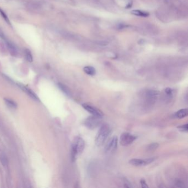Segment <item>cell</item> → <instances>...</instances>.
<instances>
[{"mask_svg": "<svg viewBox=\"0 0 188 188\" xmlns=\"http://www.w3.org/2000/svg\"><path fill=\"white\" fill-rule=\"evenodd\" d=\"M1 34H0V37H1Z\"/></svg>", "mask_w": 188, "mask_h": 188, "instance_id": "cell-26", "label": "cell"}, {"mask_svg": "<svg viewBox=\"0 0 188 188\" xmlns=\"http://www.w3.org/2000/svg\"><path fill=\"white\" fill-rule=\"evenodd\" d=\"M7 50L10 52V54L13 56H16L17 54V50L16 46L8 40H5Z\"/></svg>", "mask_w": 188, "mask_h": 188, "instance_id": "cell-9", "label": "cell"}, {"mask_svg": "<svg viewBox=\"0 0 188 188\" xmlns=\"http://www.w3.org/2000/svg\"><path fill=\"white\" fill-rule=\"evenodd\" d=\"M0 15L2 16V17L6 22L7 23H8L9 25H11V22H10V19L8 18V16H7L6 13L1 8H0Z\"/></svg>", "mask_w": 188, "mask_h": 188, "instance_id": "cell-18", "label": "cell"}, {"mask_svg": "<svg viewBox=\"0 0 188 188\" xmlns=\"http://www.w3.org/2000/svg\"><path fill=\"white\" fill-rule=\"evenodd\" d=\"M82 107L87 112H89L92 115L97 116L99 117H102L103 116V113L98 109L93 107L92 105H90L88 104H83Z\"/></svg>", "mask_w": 188, "mask_h": 188, "instance_id": "cell-7", "label": "cell"}, {"mask_svg": "<svg viewBox=\"0 0 188 188\" xmlns=\"http://www.w3.org/2000/svg\"><path fill=\"white\" fill-rule=\"evenodd\" d=\"M83 71L85 73L90 76H94L96 75V69L93 66H85L83 68Z\"/></svg>", "mask_w": 188, "mask_h": 188, "instance_id": "cell-14", "label": "cell"}, {"mask_svg": "<svg viewBox=\"0 0 188 188\" xmlns=\"http://www.w3.org/2000/svg\"><path fill=\"white\" fill-rule=\"evenodd\" d=\"M141 185V187L142 188H147L148 187V186L146 182L145 181V180L144 179H142L140 180Z\"/></svg>", "mask_w": 188, "mask_h": 188, "instance_id": "cell-23", "label": "cell"}, {"mask_svg": "<svg viewBox=\"0 0 188 188\" xmlns=\"http://www.w3.org/2000/svg\"><path fill=\"white\" fill-rule=\"evenodd\" d=\"M102 121V117L93 115L85 119L84 125L86 128L93 130L99 126Z\"/></svg>", "mask_w": 188, "mask_h": 188, "instance_id": "cell-3", "label": "cell"}, {"mask_svg": "<svg viewBox=\"0 0 188 188\" xmlns=\"http://www.w3.org/2000/svg\"><path fill=\"white\" fill-rule=\"evenodd\" d=\"M124 184L125 187H126V188H130V187H132V186L131 185L130 182H128L127 180L125 182Z\"/></svg>", "mask_w": 188, "mask_h": 188, "instance_id": "cell-25", "label": "cell"}, {"mask_svg": "<svg viewBox=\"0 0 188 188\" xmlns=\"http://www.w3.org/2000/svg\"><path fill=\"white\" fill-rule=\"evenodd\" d=\"M24 55H25V58L26 60L28 61L29 62H32L33 61V58L32 54L31 51L28 49H26L24 50Z\"/></svg>", "mask_w": 188, "mask_h": 188, "instance_id": "cell-16", "label": "cell"}, {"mask_svg": "<svg viewBox=\"0 0 188 188\" xmlns=\"http://www.w3.org/2000/svg\"><path fill=\"white\" fill-rule=\"evenodd\" d=\"M145 29L146 30L147 32H149L151 34H157L158 32V30L157 29V27L152 24H150V23H148L147 24L145 25Z\"/></svg>", "mask_w": 188, "mask_h": 188, "instance_id": "cell-11", "label": "cell"}, {"mask_svg": "<svg viewBox=\"0 0 188 188\" xmlns=\"http://www.w3.org/2000/svg\"><path fill=\"white\" fill-rule=\"evenodd\" d=\"M131 13L135 16H139V17H147L149 16L150 14L147 12L143 11L141 10H132Z\"/></svg>", "mask_w": 188, "mask_h": 188, "instance_id": "cell-12", "label": "cell"}, {"mask_svg": "<svg viewBox=\"0 0 188 188\" xmlns=\"http://www.w3.org/2000/svg\"><path fill=\"white\" fill-rule=\"evenodd\" d=\"M158 147H159V144L158 143H152V144H150V145H148L147 148L148 151H152L153 150H156Z\"/></svg>", "mask_w": 188, "mask_h": 188, "instance_id": "cell-19", "label": "cell"}, {"mask_svg": "<svg viewBox=\"0 0 188 188\" xmlns=\"http://www.w3.org/2000/svg\"><path fill=\"white\" fill-rule=\"evenodd\" d=\"M5 102L6 103V105L11 108L15 109L17 107V105L15 102H14L12 100L10 99H5Z\"/></svg>", "mask_w": 188, "mask_h": 188, "instance_id": "cell-17", "label": "cell"}, {"mask_svg": "<svg viewBox=\"0 0 188 188\" xmlns=\"http://www.w3.org/2000/svg\"><path fill=\"white\" fill-rule=\"evenodd\" d=\"M165 93L167 96L170 98L173 96V90L170 88H167L165 89Z\"/></svg>", "mask_w": 188, "mask_h": 188, "instance_id": "cell-22", "label": "cell"}, {"mask_svg": "<svg viewBox=\"0 0 188 188\" xmlns=\"http://www.w3.org/2000/svg\"><path fill=\"white\" fill-rule=\"evenodd\" d=\"M18 85L19 86V87H20L21 89H22L24 92H25L27 94H28L31 98H32L33 99H34L35 100H38V97L37 96V95L35 94V93L33 92L32 91H31L30 89H29V88H27L26 87L23 86L22 84H18Z\"/></svg>", "mask_w": 188, "mask_h": 188, "instance_id": "cell-10", "label": "cell"}, {"mask_svg": "<svg viewBox=\"0 0 188 188\" xmlns=\"http://www.w3.org/2000/svg\"><path fill=\"white\" fill-rule=\"evenodd\" d=\"M129 163L132 166L136 167L145 166L149 164L147 159H132L129 161Z\"/></svg>", "mask_w": 188, "mask_h": 188, "instance_id": "cell-8", "label": "cell"}, {"mask_svg": "<svg viewBox=\"0 0 188 188\" xmlns=\"http://www.w3.org/2000/svg\"><path fill=\"white\" fill-rule=\"evenodd\" d=\"M110 131L111 130L109 125L106 124L102 125L95 139L96 145L98 146H102L108 137L109 134H110Z\"/></svg>", "mask_w": 188, "mask_h": 188, "instance_id": "cell-2", "label": "cell"}, {"mask_svg": "<svg viewBox=\"0 0 188 188\" xmlns=\"http://www.w3.org/2000/svg\"><path fill=\"white\" fill-rule=\"evenodd\" d=\"M137 139V136H134L129 132H124L121 134L120 138V144L122 146H128L132 144Z\"/></svg>", "mask_w": 188, "mask_h": 188, "instance_id": "cell-4", "label": "cell"}, {"mask_svg": "<svg viewBox=\"0 0 188 188\" xmlns=\"http://www.w3.org/2000/svg\"><path fill=\"white\" fill-rule=\"evenodd\" d=\"M0 160L1 161V162L2 163L4 166H7L8 164V160L6 158V157L5 156V155H1L0 156Z\"/></svg>", "mask_w": 188, "mask_h": 188, "instance_id": "cell-20", "label": "cell"}, {"mask_svg": "<svg viewBox=\"0 0 188 188\" xmlns=\"http://www.w3.org/2000/svg\"><path fill=\"white\" fill-rule=\"evenodd\" d=\"M58 85H59V87L60 88L61 90L63 92L65 93L67 96H71V93L70 90L69 89V88L67 86H66L65 85H64L63 84H61V83H59Z\"/></svg>", "mask_w": 188, "mask_h": 188, "instance_id": "cell-15", "label": "cell"}, {"mask_svg": "<svg viewBox=\"0 0 188 188\" xmlns=\"http://www.w3.org/2000/svg\"><path fill=\"white\" fill-rule=\"evenodd\" d=\"M188 115V109H182L175 113V116L178 119H183Z\"/></svg>", "mask_w": 188, "mask_h": 188, "instance_id": "cell-13", "label": "cell"}, {"mask_svg": "<svg viewBox=\"0 0 188 188\" xmlns=\"http://www.w3.org/2000/svg\"><path fill=\"white\" fill-rule=\"evenodd\" d=\"M85 147V142L81 137H77L73 141L71 147V158L72 161H75L77 157L83 152Z\"/></svg>", "mask_w": 188, "mask_h": 188, "instance_id": "cell-1", "label": "cell"}, {"mask_svg": "<svg viewBox=\"0 0 188 188\" xmlns=\"http://www.w3.org/2000/svg\"><path fill=\"white\" fill-rule=\"evenodd\" d=\"M177 186H178V187H183L184 185H183V183H182L181 181H179V180H178L177 183H176V184H175Z\"/></svg>", "mask_w": 188, "mask_h": 188, "instance_id": "cell-24", "label": "cell"}, {"mask_svg": "<svg viewBox=\"0 0 188 188\" xmlns=\"http://www.w3.org/2000/svg\"><path fill=\"white\" fill-rule=\"evenodd\" d=\"M159 92L155 90H148L145 93V97L147 102L153 103L159 96Z\"/></svg>", "mask_w": 188, "mask_h": 188, "instance_id": "cell-5", "label": "cell"}, {"mask_svg": "<svg viewBox=\"0 0 188 188\" xmlns=\"http://www.w3.org/2000/svg\"><path fill=\"white\" fill-rule=\"evenodd\" d=\"M118 146V138L115 136L110 139L105 146V151L106 152H114Z\"/></svg>", "mask_w": 188, "mask_h": 188, "instance_id": "cell-6", "label": "cell"}, {"mask_svg": "<svg viewBox=\"0 0 188 188\" xmlns=\"http://www.w3.org/2000/svg\"><path fill=\"white\" fill-rule=\"evenodd\" d=\"M188 125L186 124L184 125H182V126H179L178 127L179 130H180V131H183V132H188Z\"/></svg>", "mask_w": 188, "mask_h": 188, "instance_id": "cell-21", "label": "cell"}]
</instances>
